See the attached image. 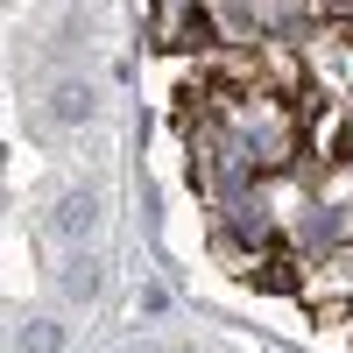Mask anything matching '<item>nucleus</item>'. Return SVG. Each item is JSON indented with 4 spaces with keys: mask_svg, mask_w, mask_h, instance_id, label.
Wrapping results in <instances>:
<instances>
[{
    "mask_svg": "<svg viewBox=\"0 0 353 353\" xmlns=\"http://www.w3.org/2000/svg\"><path fill=\"white\" fill-rule=\"evenodd\" d=\"M141 311H149V318H156V311H170V290H163V283H149V290H141Z\"/></svg>",
    "mask_w": 353,
    "mask_h": 353,
    "instance_id": "39448f33",
    "label": "nucleus"
},
{
    "mask_svg": "<svg viewBox=\"0 0 353 353\" xmlns=\"http://www.w3.org/2000/svg\"><path fill=\"white\" fill-rule=\"evenodd\" d=\"M14 353H64V325H57V318H21Z\"/></svg>",
    "mask_w": 353,
    "mask_h": 353,
    "instance_id": "7ed1b4c3",
    "label": "nucleus"
},
{
    "mask_svg": "<svg viewBox=\"0 0 353 353\" xmlns=\"http://www.w3.org/2000/svg\"><path fill=\"white\" fill-rule=\"evenodd\" d=\"M43 113H50L57 128H85V121H92V113H99V92H92V85H85V78H64V85H50Z\"/></svg>",
    "mask_w": 353,
    "mask_h": 353,
    "instance_id": "f03ea898",
    "label": "nucleus"
},
{
    "mask_svg": "<svg viewBox=\"0 0 353 353\" xmlns=\"http://www.w3.org/2000/svg\"><path fill=\"white\" fill-rule=\"evenodd\" d=\"M128 353H163V346H156V339H141V346H128Z\"/></svg>",
    "mask_w": 353,
    "mask_h": 353,
    "instance_id": "423d86ee",
    "label": "nucleus"
},
{
    "mask_svg": "<svg viewBox=\"0 0 353 353\" xmlns=\"http://www.w3.org/2000/svg\"><path fill=\"white\" fill-rule=\"evenodd\" d=\"M99 283H106V269H99L92 254H78L71 269H64V297H71V304H92V297H99Z\"/></svg>",
    "mask_w": 353,
    "mask_h": 353,
    "instance_id": "20e7f679",
    "label": "nucleus"
},
{
    "mask_svg": "<svg viewBox=\"0 0 353 353\" xmlns=\"http://www.w3.org/2000/svg\"><path fill=\"white\" fill-rule=\"evenodd\" d=\"M43 226L57 233V241H85V233L99 226V191H85V184H78V191H64V198L50 205V219H43Z\"/></svg>",
    "mask_w": 353,
    "mask_h": 353,
    "instance_id": "f257e3e1",
    "label": "nucleus"
}]
</instances>
